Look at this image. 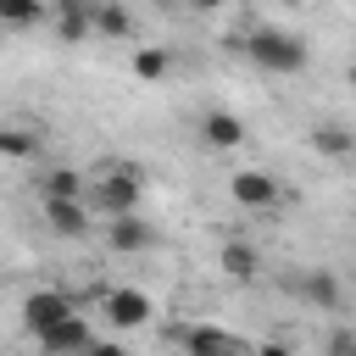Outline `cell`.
Here are the masks:
<instances>
[{
  "label": "cell",
  "instance_id": "6da1fadb",
  "mask_svg": "<svg viewBox=\"0 0 356 356\" xmlns=\"http://www.w3.org/2000/svg\"><path fill=\"white\" fill-rule=\"evenodd\" d=\"M239 56H250L267 78H295V72H306V61H312V44L300 39V33H289V28H273V22H261V28H250V33H239Z\"/></svg>",
  "mask_w": 356,
  "mask_h": 356
},
{
  "label": "cell",
  "instance_id": "7a4b0ae2",
  "mask_svg": "<svg viewBox=\"0 0 356 356\" xmlns=\"http://www.w3.org/2000/svg\"><path fill=\"white\" fill-rule=\"evenodd\" d=\"M139 195H145V172L139 167H128V161H111V167H100L95 178H89V189H83V200H89V211L95 217H134L139 211Z\"/></svg>",
  "mask_w": 356,
  "mask_h": 356
},
{
  "label": "cell",
  "instance_id": "3957f363",
  "mask_svg": "<svg viewBox=\"0 0 356 356\" xmlns=\"http://www.w3.org/2000/svg\"><path fill=\"white\" fill-rule=\"evenodd\" d=\"M228 200H234L239 211H273V206L284 200V184H278L267 167H239V172L228 178Z\"/></svg>",
  "mask_w": 356,
  "mask_h": 356
},
{
  "label": "cell",
  "instance_id": "277c9868",
  "mask_svg": "<svg viewBox=\"0 0 356 356\" xmlns=\"http://www.w3.org/2000/svg\"><path fill=\"white\" fill-rule=\"evenodd\" d=\"M100 317H106L117 334H128V328H145V323L156 317V300H150L145 289L122 284V289H106V295H100Z\"/></svg>",
  "mask_w": 356,
  "mask_h": 356
},
{
  "label": "cell",
  "instance_id": "5b68a950",
  "mask_svg": "<svg viewBox=\"0 0 356 356\" xmlns=\"http://www.w3.org/2000/svg\"><path fill=\"white\" fill-rule=\"evenodd\" d=\"M72 312H78V300H72L67 289H28V295H22V328H28V334H44V328L67 323Z\"/></svg>",
  "mask_w": 356,
  "mask_h": 356
},
{
  "label": "cell",
  "instance_id": "8992f818",
  "mask_svg": "<svg viewBox=\"0 0 356 356\" xmlns=\"http://www.w3.org/2000/svg\"><path fill=\"white\" fill-rule=\"evenodd\" d=\"M178 339H184V356H250V345L222 323H189Z\"/></svg>",
  "mask_w": 356,
  "mask_h": 356
},
{
  "label": "cell",
  "instance_id": "52a82bcc",
  "mask_svg": "<svg viewBox=\"0 0 356 356\" xmlns=\"http://www.w3.org/2000/svg\"><path fill=\"white\" fill-rule=\"evenodd\" d=\"M44 17L61 44H83L95 33V0H44Z\"/></svg>",
  "mask_w": 356,
  "mask_h": 356
},
{
  "label": "cell",
  "instance_id": "ba28073f",
  "mask_svg": "<svg viewBox=\"0 0 356 356\" xmlns=\"http://www.w3.org/2000/svg\"><path fill=\"white\" fill-rule=\"evenodd\" d=\"M33 339H39V356H83V350L95 345V328H89L83 312H72L67 323H56V328H44V334H33Z\"/></svg>",
  "mask_w": 356,
  "mask_h": 356
},
{
  "label": "cell",
  "instance_id": "9c48e42d",
  "mask_svg": "<svg viewBox=\"0 0 356 356\" xmlns=\"http://www.w3.org/2000/svg\"><path fill=\"white\" fill-rule=\"evenodd\" d=\"M39 211H44V228L61 234V239H83V234L95 228L89 200H39Z\"/></svg>",
  "mask_w": 356,
  "mask_h": 356
},
{
  "label": "cell",
  "instance_id": "30bf717a",
  "mask_svg": "<svg viewBox=\"0 0 356 356\" xmlns=\"http://www.w3.org/2000/svg\"><path fill=\"white\" fill-rule=\"evenodd\" d=\"M106 245L117 250V256H145L150 245H156V228L134 211V217H111L106 222Z\"/></svg>",
  "mask_w": 356,
  "mask_h": 356
},
{
  "label": "cell",
  "instance_id": "8fae6325",
  "mask_svg": "<svg viewBox=\"0 0 356 356\" xmlns=\"http://www.w3.org/2000/svg\"><path fill=\"white\" fill-rule=\"evenodd\" d=\"M200 139H206L211 150H239V145H245V117H239V111L211 106V111L200 117Z\"/></svg>",
  "mask_w": 356,
  "mask_h": 356
},
{
  "label": "cell",
  "instance_id": "7c38bea8",
  "mask_svg": "<svg viewBox=\"0 0 356 356\" xmlns=\"http://www.w3.org/2000/svg\"><path fill=\"white\" fill-rule=\"evenodd\" d=\"M217 267H222V278L250 284V278L261 273V250H256L250 239H222V245H217Z\"/></svg>",
  "mask_w": 356,
  "mask_h": 356
},
{
  "label": "cell",
  "instance_id": "4fadbf2b",
  "mask_svg": "<svg viewBox=\"0 0 356 356\" xmlns=\"http://www.w3.org/2000/svg\"><path fill=\"white\" fill-rule=\"evenodd\" d=\"M306 139H312V150L323 156V161H345V156H356V134L345 128V122H312L306 128Z\"/></svg>",
  "mask_w": 356,
  "mask_h": 356
},
{
  "label": "cell",
  "instance_id": "5bb4252c",
  "mask_svg": "<svg viewBox=\"0 0 356 356\" xmlns=\"http://www.w3.org/2000/svg\"><path fill=\"white\" fill-rule=\"evenodd\" d=\"M300 300L306 306H317V312H339V300H345V284L328 273V267H312V273H300Z\"/></svg>",
  "mask_w": 356,
  "mask_h": 356
},
{
  "label": "cell",
  "instance_id": "9a60e30c",
  "mask_svg": "<svg viewBox=\"0 0 356 356\" xmlns=\"http://www.w3.org/2000/svg\"><path fill=\"white\" fill-rule=\"evenodd\" d=\"M83 189H89V178L78 167H44V178H39V200H83Z\"/></svg>",
  "mask_w": 356,
  "mask_h": 356
},
{
  "label": "cell",
  "instance_id": "2e32d148",
  "mask_svg": "<svg viewBox=\"0 0 356 356\" xmlns=\"http://www.w3.org/2000/svg\"><path fill=\"white\" fill-rule=\"evenodd\" d=\"M95 33L100 39H134V11L122 0H95Z\"/></svg>",
  "mask_w": 356,
  "mask_h": 356
},
{
  "label": "cell",
  "instance_id": "e0dca14e",
  "mask_svg": "<svg viewBox=\"0 0 356 356\" xmlns=\"http://www.w3.org/2000/svg\"><path fill=\"white\" fill-rule=\"evenodd\" d=\"M39 128H22V122H0V156L6 161H33L39 156Z\"/></svg>",
  "mask_w": 356,
  "mask_h": 356
},
{
  "label": "cell",
  "instance_id": "ac0fdd59",
  "mask_svg": "<svg viewBox=\"0 0 356 356\" xmlns=\"http://www.w3.org/2000/svg\"><path fill=\"white\" fill-rule=\"evenodd\" d=\"M128 67H134L139 83H161V78L172 72V56H167L161 44H134V61H128Z\"/></svg>",
  "mask_w": 356,
  "mask_h": 356
},
{
  "label": "cell",
  "instance_id": "d6986e66",
  "mask_svg": "<svg viewBox=\"0 0 356 356\" xmlns=\"http://www.w3.org/2000/svg\"><path fill=\"white\" fill-rule=\"evenodd\" d=\"M44 17V0H0V28H33Z\"/></svg>",
  "mask_w": 356,
  "mask_h": 356
},
{
  "label": "cell",
  "instance_id": "ffe728a7",
  "mask_svg": "<svg viewBox=\"0 0 356 356\" xmlns=\"http://www.w3.org/2000/svg\"><path fill=\"white\" fill-rule=\"evenodd\" d=\"M323 350H328V356H356V328H350V323H339V328L328 334V345H323Z\"/></svg>",
  "mask_w": 356,
  "mask_h": 356
},
{
  "label": "cell",
  "instance_id": "44dd1931",
  "mask_svg": "<svg viewBox=\"0 0 356 356\" xmlns=\"http://www.w3.org/2000/svg\"><path fill=\"white\" fill-rule=\"evenodd\" d=\"M83 356H128V345H122V339H100V334H95V345H89Z\"/></svg>",
  "mask_w": 356,
  "mask_h": 356
},
{
  "label": "cell",
  "instance_id": "7402d4cb",
  "mask_svg": "<svg viewBox=\"0 0 356 356\" xmlns=\"http://www.w3.org/2000/svg\"><path fill=\"white\" fill-rule=\"evenodd\" d=\"M250 356H295L284 339H261V345H250Z\"/></svg>",
  "mask_w": 356,
  "mask_h": 356
},
{
  "label": "cell",
  "instance_id": "603a6c76",
  "mask_svg": "<svg viewBox=\"0 0 356 356\" xmlns=\"http://www.w3.org/2000/svg\"><path fill=\"white\" fill-rule=\"evenodd\" d=\"M184 6H189V11H222L228 0H184Z\"/></svg>",
  "mask_w": 356,
  "mask_h": 356
},
{
  "label": "cell",
  "instance_id": "cb8c5ba5",
  "mask_svg": "<svg viewBox=\"0 0 356 356\" xmlns=\"http://www.w3.org/2000/svg\"><path fill=\"white\" fill-rule=\"evenodd\" d=\"M178 6H184V0H156V11H178Z\"/></svg>",
  "mask_w": 356,
  "mask_h": 356
},
{
  "label": "cell",
  "instance_id": "d4e9b609",
  "mask_svg": "<svg viewBox=\"0 0 356 356\" xmlns=\"http://www.w3.org/2000/svg\"><path fill=\"white\" fill-rule=\"evenodd\" d=\"M350 89H356V61H350Z\"/></svg>",
  "mask_w": 356,
  "mask_h": 356
}]
</instances>
